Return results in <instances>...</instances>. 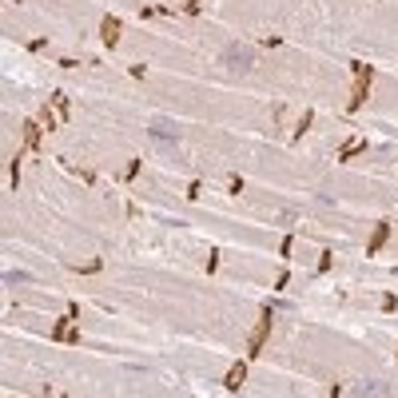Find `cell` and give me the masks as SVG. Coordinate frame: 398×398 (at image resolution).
I'll return each mask as SVG.
<instances>
[{"label": "cell", "instance_id": "1", "mask_svg": "<svg viewBox=\"0 0 398 398\" xmlns=\"http://www.w3.org/2000/svg\"><path fill=\"white\" fill-rule=\"evenodd\" d=\"M251 60H255V52H251L247 44H228V48L219 52V64H223L228 72H247Z\"/></svg>", "mask_w": 398, "mask_h": 398}, {"label": "cell", "instance_id": "2", "mask_svg": "<svg viewBox=\"0 0 398 398\" xmlns=\"http://www.w3.org/2000/svg\"><path fill=\"white\" fill-rule=\"evenodd\" d=\"M152 136H156V140H164V143H171V140H175V124L156 120V124H152Z\"/></svg>", "mask_w": 398, "mask_h": 398}]
</instances>
